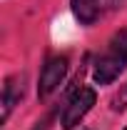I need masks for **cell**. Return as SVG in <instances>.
I'll use <instances>...</instances> for the list:
<instances>
[{"mask_svg": "<svg viewBox=\"0 0 127 130\" xmlns=\"http://www.w3.org/2000/svg\"><path fill=\"white\" fill-rule=\"evenodd\" d=\"M125 68H127V30H117L110 38L107 48L95 58V68H92L95 83L110 85Z\"/></svg>", "mask_w": 127, "mask_h": 130, "instance_id": "1", "label": "cell"}, {"mask_svg": "<svg viewBox=\"0 0 127 130\" xmlns=\"http://www.w3.org/2000/svg\"><path fill=\"white\" fill-rule=\"evenodd\" d=\"M20 98H23V78L20 75L8 78L5 88H3V120H8V115L13 113V108Z\"/></svg>", "mask_w": 127, "mask_h": 130, "instance_id": "4", "label": "cell"}, {"mask_svg": "<svg viewBox=\"0 0 127 130\" xmlns=\"http://www.w3.org/2000/svg\"><path fill=\"white\" fill-rule=\"evenodd\" d=\"M72 13L82 25H92L100 18V0H72Z\"/></svg>", "mask_w": 127, "mask_h": 130, "instance_id": "5", "label": "cell"}, {"mask_svg": "<svg viewBox=\"0 0 127 130\" xmlns=\"http://www.w3.org/2000/svg\"><path fill=\"white\" fill-rule=\"evenodd\" d=\"M65 73H67V58L62 55H55V58H50L45 68H43V73H40V83H37V98L40 100H45L50 98L57 88H60V83H62Z\"/></svg>", "mask_w": 127, "mask_h": 130, "instance_id": "3", "label": "cell"}, {"mask_svg": "<svg viewBox=\"0 0 127 130\" xmlns=\"http://www.w3.org/2000/svg\"><path fill=\"white\" fill-rule=\"evenodd\" d=\"M92 105H95V90L92 88H80V90H75L72 98L67 100L65 110H62V128L72 130L85 115L90 113Z\"/></svg>", "mask_w": 127, "mask_h": 130, "instance_id": "2", "label": "cell"}, {"mask_svg": "<svg viewBox=\"0 0 127 130\" xmlns=\"http://www.w3.org/2000/svg\"><path fill=\"white\" fill-rule=\"evenodd\" d=\"M125 130H127V128H125Z\"/></svg>", "mask_w": 127, "mask_h": 130, "instance_id": "6", "label": "cell"}]
</instances>
